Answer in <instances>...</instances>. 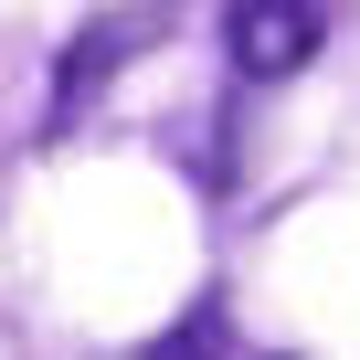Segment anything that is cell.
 Wrapping results in <instances>:
<instances>
[{
  "label": "cell",
  "mask_w": 360,
  "mask_h": 360,
  "mask_svg": "<svg viewBox=\"0 0 360 360\" xmlns=\"http://www.w3.org/2000/svg\"><path fill=\"white\" fill-rule=\"evenodd\" d=\"M180 32V11L169 0H148V11H106V22H85L75 43H64V75H53V117H75L96 85H117V64H138V53H159Z\"/></svg>",
  "instance_id": "1"
},
{
  "label": "cell",
  "mask_w": 360,
  "mask_h": 360,
  "mask_svg": "<svg viewBox=\"0 0 360 360\" xmlns=\"http://www.w3.org/2000/svg\"><path fill=\"white\" fill-rule=\"evenodd\" d=\"M318 32H328V22H318V0H233V64L265 75V85L297 75V64L318 53Z\"/></svg>",
  "instance_id": "2"
},
{
  "label": "cell",
  "mask_w": 360,
  "mask_h": 360,
  "mask_svg": "<svg viewBox=\"0 0 360 360\" xmlns=\"http://www.w3.org/2000/svg\"><path fill=\"white\" fill-rule=\"evenodd\" d=\"M223 339H233V328H223V307L202 297V307H191V318H180V328H169V339H159L148 360H223Z\"/></svg>",
  "instance_id": "3"
}]
</instances>
